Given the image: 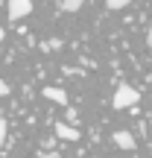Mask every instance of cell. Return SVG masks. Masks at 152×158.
<instances>
[{"label": "cell", "mask_w": 152, "mask_h": 158, "mask_svg": "<svg viewBox=\"0 0 152 158\" xmlns=\"http://www.w3.org/2000/svg\"><path fill=\"white\" fill-rule=\"evenodd\" d=\"M138 100H141V91H135L132 85H120V88L114 91L111 106L114 108H129V106H138Z\"/></svg>", "instance_id": "cell-1"}, {"label": "cell", "mask_w": 152, "mask_h": 158, "mask_svg": "<svg viewBox=\"0 0 152 158\" xmlns=\"http://www.w3.org/2000/svg\"><path fill=\"white\" fill-rule=\"evenodd\" d=\"M44 97L53 100V102H59V106H68V94H64L62 88H53V85H50V88H44Z\"/></svg>", "instance_id": "cell-5"}, {"label": "cell", "mask_w": 152, "mask_h": 158, "mask_svg": "<svg viewBox=\"0 0 152 158\" xmlns=\"http://www.w3.org/2000/svg\"><path fill=\"white\" fill-rule=\"evenodd\" d=\"M53 132H56L59 138H64V141H76V138H79V129H76V126H70V123H56V126H53Z\"/></svg>", "instance_id": "cell-3"}, {"label": "cell", "mask_w": 152, "mask_h": 158, "mask_svg": "<svg viewBox=\"0 0 152 158\" xmlns=\"http://www.w3.org/2000/svg\"><path fill=\"white\" fill-rule=\"evenodd\" d=\"M9 94V82H3V79H0V97H6Z\"/></svg>", "instance_id": "cell-9"}, {"label": "cell", "mask_w": 152, "mask_h": 158, "mask_svg": "<svg viewBox=\"0 0 152 158\" xmlns=\"http://www.w3.org/2000/svg\"><path fill=\"white\" fill-rule=\"evenodd\" d=\"M82 6H85V0H62L64 12H76V9H82Z\"/></svg>", "instance_id": "cell-6"}, {"label": "cell", "mask_w": 152, "mask_h": 158, "mask_svg": "<svg viewBox=\"0 0 152 158\" xmlns=\"http://www.w3.org/2000/svg\"><path fill=\"white\" fill-rule=\"evenodd\" d=\"M3 38H6V32H3V27H0V41H3Z\"/></svg>", "instance_id": "cell-11"}, {"label": "cell", "mask_w": 152, "mask_h": 158, "mask_svg": "<svg viewBox=\"0 0 152 158\" xmlns=\"http://www.w3.org/2000/svg\"><path fill=\"white\" fill-rule=\"evenodd\" d=\"M146 44H149V50H152V23H149V32H146Z\"/></svg>", "instance_id": "cell-10"}, {"label": "cell", "mask_w": 152, "mask_h": 158, "mask_svg": "<svg viewBox=\"0 0 152 158\" xmlns=\"http://www.w3.org/2000/svg\"><path fill=\"white\" fill-rule=\"evenodd\" d=\"M111 138H114V143H117L120 149H135V147H138V143H135V138H132L129 132H114Z\"/></svg>", "instance_id": "cell-4"}, {"label": "cell", "mask_w": 152, "mask_h": 158, "mask_svg": "<svg viewBox=\"0 0 152 158\" xmlns=\"http://www.w3.org/2000/svg\"><path fill=\"white\" fill-rule=\"evenodd\" d=\"M105 3H108V9H123V6L135 3V0H105Z\"/></svg>", "instance_id": "cell-7"}, {"label": "cell", "mask_w": 152, "mask_h": 158, "mask_svg": "<svg viewBox=\"0 0 152 158\" xmlns=\"http://www.w3.org/2000/svg\"><path fill=\"white\" fill-rule=\"evenodd\" d=\"M32 12V0H9V21H21Z\"/></svg>", "instance_id": "cell-2"}, {"label": "cell", "mask_w": 152, "mask_h": 158, "mask_svg": "<svg viewBox=\"0 0 152 158\" xmlns=\"http://www.w3.org/2000/svg\"><path fill=\"white\" fill-rule=\"evenodd\" d=\"M3 141H6V120L0 117V143H3Z\"/></svg>", "instance_id": "cell-8"}]
</instances>
